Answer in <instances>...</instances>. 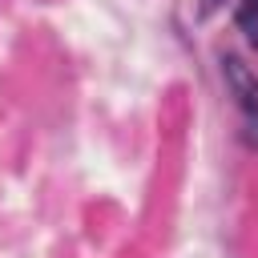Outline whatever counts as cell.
Here are the masks:
<instances>
[{"mask_svg": "<svg viewBox=\"0 0 258 258\" xmlns=\"http://www.w3.org/2000/svg\"><path fill=\"white\" fill-rule=\"evenodd\" d=\"M238 24H242V28H246V32H250V40H254V44H258V16H250V20H238Z\"/></svg>", "mask_w": 258, "mask_h": 258, "instance_id": "4", "label": "cell"}, {"mask_svg": "<svg viewBox=\"0 0 258 258\" xmlns=\"http://www.w3.org/2000/svg\"><path fill=\"white\" fill-rule=\"evenodd\" d=\"M246 141L258 145V109H246Z\"/></svg>", "mask_w": 258, "mask_h": 258, "instance_id": "2", "label": "cell"}, {"mask_svg": "<svg viewBox=\"0 0 258 258\" xmlns=\"http://www.w3.org/2000/svg\"><path fill=\"white\" fill-rule=\"evenodd\" d=\"M222 73H226L234 97L242 101V109H258V81H254V73H250L238 56H222Z\"/></svg>", "mask_w": 258, "mask_h": 258, "instance_id": "1", "label": "cell"}, {"mask_svg": "<svg viewBox=\"0 0 258 258\" xmlns=\"http://www.w3.org/2000/svg\"><path fill=\"white\" fill-rule=\"evenodd\" d=\"M250 16H258V0H242V8H238V20H250Z\"/></svg>", "mask_w": 258, "mask_h": 258, "instance_id": "3", "label": "cell"}]
</instances>
